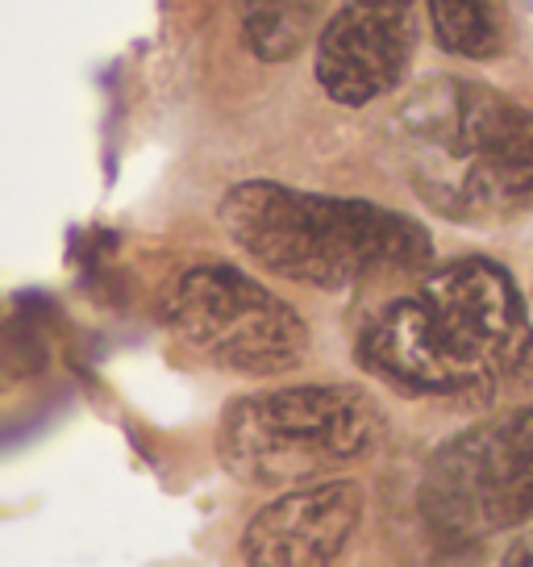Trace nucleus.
I'll use <instances>...</instances> for the list:
<instances>
[{"instance_id":"obj_1","label":"nucleus","mask_w":533,"mask_h":567,"mask_svg":"<svg viewBox=\"0 0 533 567\" xmlns=\"http://www.w3.org/2000/svg\"><path fill=\"white\" fill-rule=\"evenodd\" d=\"M355 359L400 392L492 401L533 380V318L500 264L454 259L372 309Z\"/></svg>"},{"instance_id":"obj_2","label":"nucleus","mask_w":533,"mask_h":567,"mask_svg":"<svg viewBox=\"0 0 533 567\" xmlns=\"http://www.w3.org/2000/svg\"><path fill=\"white\" fill-rule=\"evenodd\" d=\"M221 230L247 259L321 292H351L384 276H412L433 259L429 234L405 213L288 188L280 179H247L217 205Z\"/></svg>"},{"instance_id":"obj_3","label":"nucleus","mask_w":533,"mask_h":567,"mask_svg":"<svg viewBox=\"0 0 533 567\" xmlns=\"http://www.w3.org/2000/svg\"><path fill=\"white\" fill-rule=\"evenodd\" d=\"M405 167L429 209L454 221H509L533 209V109L438 75L400 109Z\"/></svg>"},{"instance_id":"obj_4","label":"nucleus","mask_w":533,"mask_h":567,"mask_svg":"<svg viewBox=\"0 0 533 567\" xmlns=\"http://www.w3.org/2000/svg\"><path fill=\"white\" fill-rule=\"evenodd\" d=\"M384 439L379 405L355 384L250 392L226 405L217 460L242 484H313L367 460Z\"/></svg>"},{"instance_id":"obj_5","label":"nucleus","mask_w":533,"mask_h":567,"mask_svg":"<svg viewBox=\"0 0 533 567\" xmlns=\"http://www.w3.org/2000/svg\"><path fill=\"white\" fill-rule=\"evenodd\" d=\"M163 318L188 351L221 372L284 375L296 372L309 354L301 313L266 284L226 264L188 267L171 284Z\"/></svg>"},{"instance_id":"obj_6","label":"nucleus","mask_w":533,"mask_h":567,"mask_svg":"<svg viewBox=\"0 0 533 567\" xmlns=\"http://www.w3.org/2000/svg\"><path fill=\"white\" fill-rule=\"evenodd\" d=\"M417 505L450 543H480L488 534L533 517V405L454 434L429 460Z\"/></svg>"},{"instance_id":"obj_7","label":"nucleus","mask_w":533,"mask_h":567,"mask_svg":"<svg viewBox=\"0 0 533 567\" xmlns=\"http://www.w3.org/2000/svg\"><path fill=\"white\" fill-rule=\"evenodd\" d=\"M417 51V0H346L317 42V84L338 105L388 96Z\"/></svg>"},{"instance_id":"obj_8","label":"nucleus","mask_w":533,"mask_h":567,"mask_svg":"<svg viewBox=\"0 0 533 567\" xmlns=\"http://www.w3.org/2000/svg\"><path fill=\"white\" fill-rule=\"evenodd\" d=\"M367 514V493L355 480H313L250 517L242 559L254 567L334 564Z\"/></svg>"},{"instance_id":"obj_9","label":"nucleus","mask_w":533,"mask_h":567,"mask_svg":"<svg viewBox=\"0 0 533 567\" xmlns=\"http://www.w3.org/2000/svg\"><path fill=\"white\" fill-rule=\"evenodd\" d=\"M317 4L321 0H242V30L250 51L271 63L296 54L313 30Z\"/></svg>"},{"instance_id":"obj_10","label":"nucleus","mask_w":533,"mask_h":567,"mask_svg":"<svg viewBox=\"0 0 533 567\" xmlns=\"http://www.w3.org/2000/svg\"><path fill=\"white\" fill-rule=\"evenodd\" d=\"M438 47L459 59H492L500 54V21L492 0H429Z\"/></svg>"},{"instance_id":"obj_11","label":"nucleus","mask_w":533,"mask_h":567,"mask_svg":"<svg viewBox=\"0 0 533 567\" xmlns=\"http://www.w3.org/2000/svg\"><path fill=\"white\" fill-rule=\"evenodd\" d=\"M504 564H513V567H533V530L516 543L509 555H504Z\"/></svg>"}]
</instances>
